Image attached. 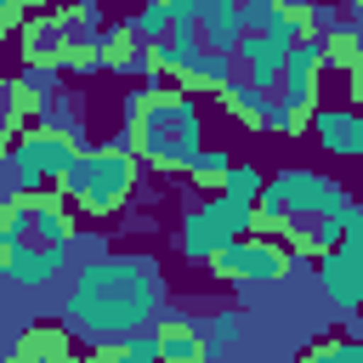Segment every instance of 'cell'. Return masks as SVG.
<instances>
[{
  "label": "cell",
  "instance_id": "cell-6",
  "mask_svg": "<svg viewBox=\"0 0 363 363\" xmlns=\"http://www.w3.org/2000/svg\"><path fill=\"white\" fill-rule=\"evenodd\" d=\"M250 227H255L250 204H238V199H227V193H210L199 210H187V216H182V233H176V244H182V261L204 267V261H210L221 244L244 238Z\"/></svg>",
  "mask_w": 363,
  "mask_h": 363
},
{
  "label": "cell",
  "instance_id": "cell-2",
  "mask_svg": "<svg viewBox=\"0 0 363 363\" xmlns=\"http://www.w3.org/2000/svg\"><path fill=\"white\" fill-rule=\"evenodd\" d=\"M125 147L147 164V170H164V176H182L199 153H204V113H199V96L164 85V79H147L125 96Z\"/></svg>",
  "mask_w": 363,
  "mask_h": 363
},
{
  "label": "cell",
  "instance_id": "cell-19",
  "mask_svg": "<svg viewBox=\"0 0 363 363\" xmlns=\"http://www.w3.org/2000/svg\"><path fill=\"white\" fill-rule=\"evenodd\" d=\"M216 102H221L244 130H267V108H272V96H267V91H255L250 79H227V85L216 91Z\"/></svg>",
  "mask_w": 363,
  "mask_h": 363
},
{
  "label": "cell",
  "instance_id": "cell-9",
  "mask_svg": "<svg viewBox=\"0 0 363 363\" xmlns=\"http://www.w3.org/2000/svg\"><path fill=\"white\" fill-rule=\"evenodd\" d=\"M6 363H85L68 323H23L6 346Z\"/></svg>",
  "mask_w": 363,
  "mask_h": 363
},
{
  "label": "cell",
  "instance_id": "cell-7",
  "mask_svg": "<svg viewBox=\"0 0 363 363\" xmlns=\"http://www.w3.org/2000/svg\"><path fill=\"white\" fill-rule=\"evenodd\" d=\"M221 284H278V278H289L295 267H301V255H289L278 238H267V233H244V238H233V244H221L210 261H204Z\"/></svg>",
  "mask_w": 363,
  "mask_h": 363
},
{
  "label": "cell",
  "instance_id": "cell-30",
  "mask_svg": "<svg viewBox=\"0 0 363 363\" xmlns=\"http://www.w3.org/2000/svg\"><path fill=\"white\" fill-rule=\"evenodd\" d=\"M164 6H170V17H176V23H199L210 0H164Z\"/></svg>",
  "mask_w": 363,
  "mask_h": 363
},
{
  "label": "cell",
  "instance_id": "cell-24",
  "mask_svg": "<svg viewBox=\"0 0 363 363\" xmlns=\"http://www.w3.org/2000/svg\"><path fill=\"white\" fill-rule=\"evenodd\" d=\"M227 170H233V164H227V153L204 147V153H199L182 176H187V187H199V193H221V187H227Z\"/></svg>",
  "mask_w": 363,
  "mask_h": 363
},
{
  "label": "cell",
  "instance_id": "cell-12",
  "mask_svg": "<svg viewBox=\"0 0 363 363\" xmlns=\"http://www.w3.org/2000/svg\"><path fill=\"white\" fill-rule=\"evenodd\" d=\"M17 45H23V62H40V68L62 74V57H68V45H74V28H68L57 11H45V17L34 11V17H23Z\"/></svg>",
  "mask_w": 363,
  "mask_h": 363
},
{
  "label": "cell",
  "instance_id": "cell-10",
  "mask_svg": "<svg viewBox=\"0 0 363 363\" xmlns=\"http://www.w3.org/2000/svg\"><path fill=\"white\" fill-rule=\"evenodd\" d=\"M153 335V352L159 363H216L210 357V340H204V323L199 318H182V312H159L147 323Z\"/></svg>",
  "mask_w": 363,
  "mask_h": 363
},
{
  "label": "cell",
  "instance_id": "cell-8",
  "mask_svg": "<svg viewBox=\"0 0 363 363\" xmlns=\"http://www.w3.org/2000/svg\"><path fill=\"white\" fill-rule=\"evenodd\" d=\"M318 74H323V45H318V34H312V40H301V45L284 57V74H278V85H272V96L289 108V119L301 125V136H306V119H312V108H318Z\"/></svg>",
  "mask_w": 363,
  "mask_h": 363
},
{
  "label": "cell",
  "instance_id": "cell-21",
  "mask_svg": "<svg viewBox=\"0 0 363 363\" xmlns=\"http://www.w3.org/2000/svg\"><path fill=\"white\" fill-rule=\"evenodd\" d=\"M45 108V96H34L23 79H0V130L17 136L23 125H34V113Z\"/></svg>",
  "mask_w": 363,
  "mask_h": 363
},
{
  "label": "cell",
  "instance_id": "cell-3",
  "mask_svg": "<svg viewBox=\"0 0 363 363\" xmlns=\"http://www.w3.org/2000/svg\"><path fill=\"white\" fill-rule=\"evenodd\" d=\"M136 182H142V159L125 147V136H113V142L85 147L74 159V170L62 176V199L91 221H108V216H119L130 204Z\"/></svg>",
  "mask_w": 363,
  "mask_h": 363
},
{
  "label": "cell",
  "instance_id": "cell-33",
  "mask_svg": "<svg viewBox=\"0 0 363 363\" xmlns=\"http://www.w3.org/2000/svg\"><path fill=\"white\" fill-rule=\"evenodd\" d=\"M352 23H357V28H363V0H352Z\"/></svg>",
  "mask_w": 363,
  "mask_h": 363
},
{
  "label": "cell",
  "instance_id": "cell-31",
  "mask_svg": "<svg viewBox=\"0 0 363 363\" xmlns=\"http://www.w3.org/2000/svg\"><path fill=\"white\" fill-rule=\"evenodd\" d=\"M346 91H352V108L363 113V62H357V68H346Z\"/></svg>",
  "mask_w": 363,
  "mask_h": 363
},
{
  "label": "cell",
  "instance_id": "cell-4",
  "mask_svg": "<svg viewBox=\"0 0 363 363\" xmlns=\"http://www.w3.org/2000/svg\"><path fill=\"white\" fill-rule=\"evenodd\" d=\"M346 204H352V199H346V187H340L335 176L289 164V170H278L272 182H261V193H255V204H250V216H255L250 233L278 238L289 221H312V216H329V210H346Z\"/></svg>",
  "mask_w": 363,
  "mask_h": 363
},
{
  "label": "cell",
  "instance_id": "cell-22",
  "mask_svg": "<svg viewBox=\"0 0 363 363\" xmlns=\"http://www.w3.org/2000/svg\"><path fill=\"white\" fill-rule=\"evenodd\" d=\"M85 363H159V352H153V335L136 329V335L91 340V357H85Z\"/></svg>",
  "mask_w": 363,
  "mask_h": 363
},
{
  "label": "cell",
  "instance_id": "cell-28",
  "mask_svg": "<svg viewBox=\"0 0 363 363\" xmlns=\"http://www.w3.org/2000/svg\"><path fill=\"white\" fill-rule=\"evenodd\" d=\"M261 182H267V176H261L255 164H233V170H227V187H221V193H227V199H238V204H255Z\"/></svg>",
  "mask_w": 363,
  "mask_h": 363
},
{
  "label": "cell",
  "instance_id": "cell-34",
  "mask_svg": "<svg viewBox=\"0 0 363 363\" xmlns=\"http://www.w3.org/2000/svg\"><path fill=\"white\" fill-rule=\"evenodd\" d=\"M28 11H45V0H28Z\"/></svg>",
  "mask_w": 363,
  "mask_h": 363
},
{
  "label": "cell",
  "instance_id": "cell-17",
  "mask_svg": "<svg viewBox=\"0 0 363 363\" xmlns=\"http://www.w3.org/2000/svg\"><path fill=\"white\" fill-rule=\"evenodd\" d=\"M284 45L278 40H267V34H244L238 45H233V62L244 68V79L255 85V91H267L272 96V85H278V74H284Z\"/></svg>",
  "mask_w": 363,
  "mask_h": 363
},
{
  "label": "cell",
  "instance_id": "cell-27",
  "mask_svg": "<svg viewBox=\"0 0 363 363\" xmlns=\"http://www.w3.org/2000/svg\"><path fill=\"white\" fill-rule=\"evenodd\" d=\"M170 23H176V17H170V6H164V0H142V11L130 17V28H136L147 45H153V40H164V34H170Z\"/></svg>",
  "mask_w": 363,
  "mask_h": 363
},
{
  "label": "cell",
  "instance_id": "cell-13",
  "mask_svg": "<svg viewBox=\"0 0 363 363\" xmlns=\"http://www.w3.org/2000/svg\"><path fill=\"white\" fill-rule=\"evenodd\" d=\"M96 68L102 74H119V79H153V62H147V40L130 28V23H113L96 34Z\"/></svg>",
  "mask_w": 363,
  "mask_h": 363
},
{
  "label": "cell",
  "instance_id": "cell-1",
  "mask_svg": "<svg viewBox=\"0 0 363 363\" xmlns=\"http://www.w3.org/2000/svg\"><path fill=\"white\" fill-rule=\"evenodd\" d=\"M159 312H164V272L153 255H96L74 272L62 295V323L91 340L136 335Z\"/></svg>",
  "mask_w": 363,
  "mask_h": 363
},
{
  "label": "cell",
  "instance_id": "cell-29",
  "mask_svg": "<svg viewBox=\"0 0 363 363\" xmlns=\"http://www.w3.org/2000/svg\"><path fill=\"white\" fill-rule=\"evenodd\" d=\"M284 0H238V17H244V34H261L267 23H272V11H278Z\"/></svg>",
  "mask_w": 363,
  "mask_h": 363
},
{
  "label": "cell",
  "instance_id": "cell-35",
  "mask_svg": "<svg viewBox=\"0 0 363 363\" xmlns=\"http://www.w3.org/2000/svg\"><path fill=\"white\" fill-rule=\"evenodd\" d=\"M357 340H363V312H357Z\"/></svg>",
  "mask_w": 363,
  "mask_h": 363
},
{
  "label": "cell",
  "instance_id": "cell-14",
  "mask_svg": "<svg viewBox=\"0 0 363 363\" xmlns=\"http://www.w3.org/2000/svg\"><path fill=\"white\" fill-rule=\"evenodd\" d=\"M79 210L62 199V187H45V193H34V216H28V238L34 244H51V250H68L74 238H79V221H74Z\"/></svg>",
  "mask_w": 363,
  "mask_h": 363
},
{
  "label": "cell",
  "instance_id": "cell-25",
  "mask_svg": "<svg viewBox=\"0 0 363 363\" xmlns=\"http://www.w3.org/2000/svg\"><path fill=\"white\" fill-rule=\"evenodd\" d=\"M295 363H363V340H357V335H323V340L306 346Z\"/></svg>",
  "mask_w": 363,
  "mask_h": 363
},
{
  "label": "cell",
  "instance_id": "cell-32",
  "mask_svg": "<svg viewBox=\"0 0 363 363\" xmlns=\"http://www.w3.org/2000/svg\"><path fill=\"white\" fill-rule=\"evenodd\" d=\"M6 159H11V136L0 130V164H6Z\"/></svg>",
  "mask_w": 363,
  "mask_h": 363
},
{
  "label": "cell",
  "instance_id": "cell-11",
  "mask_svg": "<svg viewBox=\"0 0 363 363\" xmlns=\"http://www.w3.org/2000/svg\"><path fill=\"white\" fill-rule=\"evenodd\" d=\"M318 261V289L329 295V306L340 312V318H357L363 312V267L335 244V250H323V255H312Z\"/></svg>",
  "mask_w": 363,
  "mask_h": 363
},
{
  "label": "cell",
  "instance_id": "cell-15",
  "mask_svg": "<svg viewBox=\"0 0 363 363\" xmlns=\"http://www.w3.org/2000/svg\"><path fill=\"white\" fill-rule=\"evenodd\" d=\"M68 267V250H51V244H17L6 261H0V278H11L17 289H40V284H51L57 272Z\"/></svg>",
  "mask_w": 363,
  "mask_h": 363
},
{
  "label": "cell",
  "instance_id": "cell-5",
  "mask_svg": "<svg viewBox=\"0 0 363 363\" xmlns=\"http://www.w3.org/2000/svg\"><path fill=\"white\" fill-rule=\"evenodd\" d=\"M85 153L79 130L68 119H34L11 136V176L23 193H45V187H62V176L74 170V159Z\"/></svg>",
  "mask_w": 363,
  "mask_h": 363
},
{
  "label": "cell",
  "instance_id": "cell-26",
  "mask_svg": "<svg viewBox=\"0 0 363 363\" xmlns=\"http://www.w3.org/2000/svg\"><path fill=\"white\" fill-rule=\"evenodd\" d=\"M238 335H244V312H233V306H221V312H210V323H204V340H210V357H216V352H227V346H238Z\"/></svg>",
  "mask_w": 363,
  "mask_h": 363
},
{
  "label": "cell",
  "instance_id": "cell-18",
  "mask_svg": "<svg viewBox=\"0 0 363 363\" xmlns=\"http://www.w3.org/2000/svg\"><path fill=\"white\" fill-rule=\"evenodd\" d=\"M199 40H204V57H233V45L244 40L238 0H210L204 17H199Z\"/></svg>",
  "mask_w": 363,
  "mask_h": 363
},
{
  "label": "cell",
  "instance_id": "cell-16",
  "mask_svg": "<svg viewBox=\"0 0 363 363\" xmlns=\"http://www.w3.org/2000/svg\"><path fill=\"white\" fill-rule=\"evenodd\" d=\"M306 136H318V147H329L340 159H357L363 153V113L357 108H312Z\"/></svg>",
  "mask_w": 363,
  "mask_h": 363
},
{
  "label": "cell",
  "instance_id": "cell-20",
  "mask_svg": "<svg viewBox=\"0 0 363 363\" xmlns=\"http://www.w3.org/2000/svg\"><path fill=\"white\" fill-rule=\"evenodd\" d=\"M227 62H233V57H193V62H187V68H176L164 85H176V91H187V96H193V91L216 96V91L233 79V74H227Z\"/></svg>",
  "mask_w": 363,
  "mask_h": 363
},
{
  "label": "cell",
  "instance_id": "cell-23",
  "mask_svg": "<svg viewBox=\"0 0 363 363\" xmlns=\"http://www.w3.org/2000/svg\"><path fill=\"white\" fill-rule=\"evenodd\" d=\"M318 45H323V68H357L363 62V28L357 23L318 34Z\"/></svg>",
  "mask_w": 363,
  "mask_h": 363
}]
</instances>
